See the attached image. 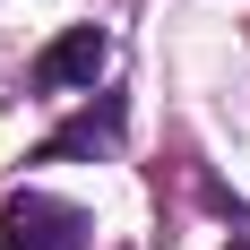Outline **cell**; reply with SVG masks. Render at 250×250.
I'll list each match as a JSON object with an SVG mask.
<instances>
[{
	"label": "cell",
	"mask_w": 250,
	"mask_h": 250,
	"mask_svg": "<svg viewBox=\"0 0 250 250\" xmlns=\"http://www.w3.org/2000/svg\"><path fill=\"white\" fill-rule=\"evenodd\" d=\"M86 216L69 199H43V190H18L0 199V250H86Z\"/></svg>",
	"instance_id": "obj_1"
},
{
	"label": "cell",
	"mask_w": 250,
	"mask_h": 250,
	"mask_svg": "<svg viewBox=\"0 0 250 250\" xmlns=\"http://www.w3.org/2000/svg\"><path fill=\"white\" fill-rule=\"evenodd\" d=\"M104 69H112V35H104V26H69L61 43L35 52L26 86H35V95H78V86H95Z\"/></svg>",
	"instance_id": "obj_2"
},
{
	"label": "cell",
	"mask_w": 250,
	"mask_h": 250,
	"mask_svg": "<svg viewBox=\"0 0 250 250\" xmlns=\"http://www.w3.org/2000/svg\"><path fill=\"white\" fill-rule=\"evenodd\" d=\"M121 147V104H95V112H78V121H61L43 138V164H69V155H104Z\"/></svg>",
	"instance_id": "obj_3"
},
{
	"label": "cell",
	"mask_w": 250,
	"mask_h": 250,
	"mask_svg": "<svg viewBox=\"0 0 250 250\" xmlns=\"http://www.w3.org/2000/svg\"><path fill=\"white\" fill-rule=\"evenodd\" d=\"M225 250H250V233H233V242H225Z\"/></svg>",
	"instance_id": "obj_4"
}]
</instances>
